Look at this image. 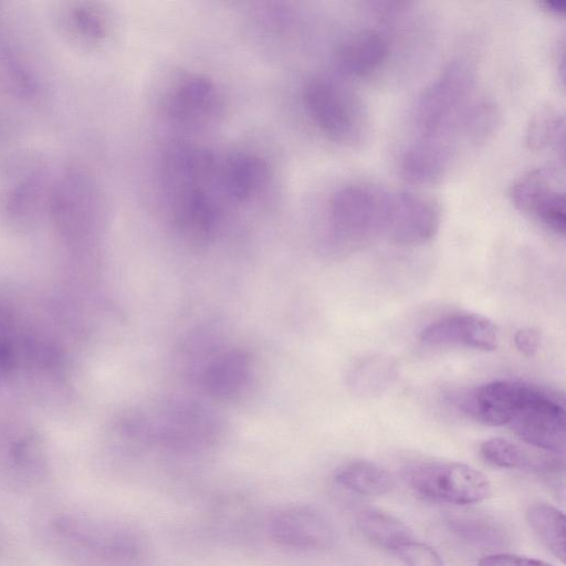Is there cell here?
<instances>
[{
    "mask_svg": "<svg viewBox=\"0 0 566 566\" xmlns=\"http://www.w3.org/2000/svg\"><path fill=\"white\" fill-rule=\"evenodd\" d=\"M48 528L54 545L72 557L122 564L142 552V542L129 527L84 513L54 514Z\"/></svg>",
    "mask_w": 566,
    "mask_h": 566,
    "instance_id": "obj_1",
    "label": "cell"
},
{
    "mask_svg": "<svg viewBox=\"0 0 566 566\" xmlns=\"http://www.w3.org/2000/svg\"><path fill=\"white\" fill-rule=\"evenodd\" d=\"M474 82V72L467 62L454 60L444 66L412 106L417 136L461 137V120L472 101Z\"/></svg>",
    "mask_w": 566,
    "mask_h": 566,
    "instance_id": "obj_2",
    "label": "cell"
},
{
    "mask_svg": "<svg viewBox=\"0 0 566 566\" xmlns=\"http://www.w3.org/2000/svg\"><path fill=\"white\" fill-rule=\"evenodd\" d=\"M302 97L312 122L332 140L359 146L367 138V108L360 96L342 81L315 76L306 82Z\"/></svg>",
    "mask_w": 566,
    "mask_h": 566,
    "instance_id": "obj_3",
    "label": "cell"
},
{
    "mask_svg": "<svg viewBox=\"0 0 566 566\" xmlns=\"http://www.w3.org/2000/svg\"><path fill=\"white\" fill-rule=\"evenodd\" d=\"M390 190L367 184L337 189L329 199L328 219L335 240L356 247L384 237Z\"/></svg>",
    "mask_w": 566,
    "mask_h": 566,
    "instance_id": "obj_4",
    "label": "cell"
},
{
    "mask_svg": "<svg viewBox=\"0 0 566 566\" xmlns=\"http://www.w3.org/2000/svg\"><path fill=\"white\" fill-rule=\"evenodd\" d=\"M403 476L416 493L449 504H475L491 494V483L486 475L460 462H416L403 470Z\"/></svg>",
    "mask_w": 566,
    "mask_h": 566,
    "instance_id": "obj_5",
    "label": "cell"
},
{
    "mask_svg": "<svg viewBox=\"0 0 566 566\" xmlns=\"http://www.w3.org/2000/svg\"><path fill=\"white\" fill-rule=\"evenodd\" d=\"M507 426L525 443L563 455L566 446L563 401L545 389L524 384L521 400Z\"/></svg>",
    "mask_w": 566,
    "mask_h": 566,
    "instance_id": "obj_6",
    "label": "cell"
},
{
    "mask_svg": "<svg viewBox=\"0 0 566 566\" xmlns=\"http://www.w3.org/2000/svg\"><path fill=\"white\" fill-rule=\"evenodd\" d=\"M512 203L557 234L566 229L565 193L557 186V171L553 167L534 169L509 189Z\"/></svg>",
    "mask_w": 566,
    "mask_h": 566,
    "instance_id": "obj_7",
    "label": "cell"
},
{
    "mask_svg": "<svg viewBox=\"0 0 566 566\" xmlns=\"http://www.w3.org/2000/svg\"><path fill=\"white\" fill-rule=\"evenodd\" d=\"M175 228L192 240H208L222 218L219 181L186 186L167 192Z\"/></svg>",
    "mask_w": 566,
    "mask_h": 566,
    "instance_id": "obj_8",
    "label": "cell"
},
{
    "mask_svg": "<svg viewBox=\"0 0 566 566\" xmlns=\"http://www.w3.org/2000/svg\"><path fill=\"white\" fill-rule=\"evenodd\" d=\"M440 224L436 203L409 191H391L385 235L402 245H417L431 240Z\"/></svg>",
    "mask_w": 566,
    "mask_h": 566,
    "instance_id": "obj_9",
    "label": "cell"
},
{
    "mask_svg": "<svg viewBox=\"0 0 566 566\" xmlns=\"http://www.w3.org/2000/svg\"><path fill=\"white\" fill-rule=\"evenodd\" d=\"M271 538L281 546L317 551L328 547L334 533L329 522L307 505H290L276 510L268 522Z\"/></svg>",
    "mask_w": 566,
    "mask_h": 566,
    "instance_id": "obj_10",
    "label": "cell"
},
{
    "mask_svg": "<svg viewBox=\"0 0 566 566\" xmlns=\"http://www.w3.org/2000/svg\"><path fill=\"white\" fill-rule=\"evenodd\" d=\"M221 106L216 83L203 74L178 78L166 94L164 109L176 124L199 127L216 116Z\"/></svg>",
    "mask_w": 566,
    "mask_h": 566,
    "instance_id": "obj_11",
    "label": "cell"
},
{
    "mask_svg": "<svg viewBox=\"0 0 566 566\" xmlns=\"http://www.w3.org/2000/svg\"><path fill=\"white\" fill-rule=\"evenodd\" d=\"M420 340L430 346H461L476 350H493L497 345V332L485 316L474 313H457L441 317L420 333Z\"/></svg>",
    "mask_w": 566,
    "mask_h": 566,
    "instance_id": "obj_12",
    "label": "cell"
},
{
    "mask_svg": "<svg viewBox=\"0 0 566 566\" xmlns=\"http://www.w3.org/2000/svg\"><path fill=\"white\" fill-rule=\"evenodd\" d=\"M455 151L452 139L416 136L401 153L400 172L412 184H434L449 170Z\"/></svg>",
    "mask_w": 566,
    "mask_h": 566,
    "instance_id": "obj_13",
    "label": "cell"
},
{
    "mask_svg": "<svg viewBox=\"0 0 566 566\" xmlns=\"http://www.w3.org/2000/svg\"><path fill=\"white\" fill-rule=\"evenodd\" d=\"M268 163L250 151H235L220 160L219 186L224 200L243 205L253 200L266 186Z\"/></svg>",
    "mask_w": 566,
    "mask_h": 566,
    "instance_id": "obj_14",
    "label": "cell"
},
{
    "mask_svg": "<svg viewBox=\"0 0 566 566\" xmlns=\"http://www.w3.org/2000/svg\"><path fill=\"white\" fill-rule=\"evenodd\" d=\"M390 40L376 29L359 30L338 46L339 71L353 77H367L381 70L390 55Z\"/></svg>",
    "mask_w": 566,
    "mask_h": 566,
    "instance_id": "obj_15",
    "label": "cell"
},
{
    "mask_svg": "<svg viewBox=\"0 0 566 566\" xmlns=\"http://www.w3.org/2000/svg\"><path fill=\"white\" fill-rule=\"evenodd\" d=\"M524 384L494 380L475 388L462 402L464 412L488 426H507L521 400Z\"/></svg>",
    "mask_w": 566,
    "mask_h": 566,
    "instance_id": "obj_16",
    "label": "cell"
},
{
    "mask_svg": "<svg viewBox=\"0 0 566 566\" xmlns=\"http://www.w3.org/2000/svg\"><path fill=\"white\" fill-rule=\"evenodd\" d=\"M482 458L499 468L552 472L559 468L557 455L531 451L503 438L485 440L480 446Z\"/></svg>",
    "mask_w": 566,
    "mask_h": 566,
    "instance_id": "obj_17",
    "label": "cell"
},
{
    "mask_svg": "<svg viewBox=\"0 0 566 566\" xmlns=\"http://www.w3.org/2000/svg\"><path fill=\"white\" fill-rule=\"evenodd\" d=\"M250 371L248 356L241 350L230 349L219 354L203 371V385L212 395L227 397L238 392L245 384Z\"/></svg>",
    "mask_w": 566,
    "mask_h": 566,
    "instance_id": "obj_18",
    "label": "cell"
},
{
    "mask_svg": "<svg viewBox=\"0 0 566 566\" xmlns=\"http://www.w3.org/2000/svg\"><path fill=\"white\" fill-rule=\"evenodd\" d=\"M356 524L363 536L371 544L391 552L415 539L411 530L402 521L380 510L360 511Z\"/></svg>",
    "mask_w": 566,
    "mask_h": 566,
    "instance_id": "obj_19",
    "label": "cell"
},
{
    "mask_svg": "<svg viewBox=\"0 0 566 566\" xmlns=\"http://www.w3.org/2000/svg\"><path fill=\"white\" fill-rule=\"evenodd\" d=\"M526 521L541 543L557 559L565 563V515L547 503H535L526 511Z\"/></svg>",
    "mask_w": 566,
    "mask_h": 566,
    "instance_id": "obj_20",
    "label": "cell"
},
{
    "mask_svg": "<svg viewBox=\"0 0 566 566\" xmlns=\"http://www.w3.org/2000/svg\"><path fill=\"white\" fill-rule=\"evenodd\" d=\"M335 481L342 488L360 495H381L394 486L390 474L370 461H354L340 468Z\"/></svg>",
    "mask_w": 566,
    "mask_h": 566,
    "instance_id": "obj_21",
    "label": "cell"
},
{
    "mask_svg": "<svg viewBox=\"0 0 566 566\" xmlns=\"http://www.w3.org/2000/svg\"><path fill=\"white\" fill-rule=\"evenodd\" d=\"M527 145L538 150L554 148L562 160L565 156V119L558 109L545 106L532 117L527 129Z\"/></svg>",
    "mask_w": 566,
    "mask_h": 566,
    "instance_id": "obj_22",
    "label": "cell"
},
{
    "mask_svg": "<svg viewBox=\"0 0 566 566\" xmlns=\"http://www.w3.org/2000/svg\"><path fill=\"white\" fill-rule=\"evenodd\" d=\"M499 123L500 112L494 102L486 97L474 98L462 117L461 136L471 145H481L494 134Z\"/></svg>",
    "mask_w": 566,
    "mask_h": 566,
    "instance_id": "obj_23",
    "label": "cell"
},
{
    "mask_svg": "<svg viewBox=\"0 0 566 566\" xmlns=\"http://www.w3.org/2000/svg\"><path fill=\"white\" fill-rule=\"evenodd\" d=\"M449 525L459 537L475 545L496 547L506 541L504 530L486 518L460 516L450 520Z\"/></svg>",
    "mask_w": 566,
    "mask_h": 566,
    "instance_id": "obj_24",
    "label": "cell"
},
{
    "mask_svg": "<svg viewBox=\"0 0 566 566\" xmlns=\"http://www.w3.org/2000/svg\"><path fill=\"white\" fill-rule=\"evenodd\" d=\"M392 377V365L381 357H368L359 361L350 375L352 386L363 392L381 389Z\"/></svg>",
    "mask_w": 566,
    "mask_h": 566,
    "instance_id": "obj_25",
    "label": "cell"
},
{
    "mask_svg": "<svg viewBox=\"0 0 566 566\" xmlns=\"http://www.w3.org/2000/svg\"><path fill=\"white\" fill-rule=\"evenodd\" d=\"M405 566H446L441 556L428 544L409 541L394 552Z\"/></svg>",
    "mask_w": 566,
    "mask_h": 566,
    "instance_id": "obj_26",
    "label": "cell"
},
{
    "mask_svg": "<svg viewBox=\"0 0 566 566\" xmlns=\"http://www.w3.org/2000/svg\"><path fill=\"white\" fill-rule=\"evenodd\" d=\"M478 566H553L544 560L515 554L497 553L484 556Z\"/></svg>",
    "mask_w": 566,
    "mask_h": 566,
    "instance_id": "obj_27",
    "label": "cell"
},
{
    "mask_svg": "<svg viewBox=\"0 0 566 566\" xmlns=\"http://www.w3.org/2000/svg\"><path fill=\"white\" fill-rule=\"evenodd\" d=\"M516 348L525 356H534L541 345V335L537 331L525 327L518 329L514 335Z\"/></svg>",
    "mask_w": 566,
    "mask_h": 566,
    "instance_id": "obj_28",
    "label": "cell"
},
{
    "mask_svg": "<svg viewBox=\"0 0 566 566\" xmlns=\"http://www.w3.org/2000/svg\"><path fill=\"white\" fill-rule=\"evenodd\" d=\"M15 365V352L13 346L0 339V380L7 377Z\"/></svg>",
    "mask_w": 566,
    "mask_h": 566,
    "instance_id": "obj_29",
    "label": "cell"
},
{
    "mask_svg": "<svg viewBox=\"0 0 566 566\" xmlns=\"http://www.w3.org/2000/svg\"><path fill=\"white\" fill-rule=\"evenodd\" d=\"M541 6L551 14L564 17L566 12V3L564 0H545Z\"/></svg>",
    "mask_w": 566,
    "mask_h": 566,
    "instance_id": "obj_30",
    "label": "cell"
},
{
    "mask_svg": "<svg viewBox=\"0 0 566 566\" xmlns=\"http://www.w3.org/2000/svg\"><path fill=\"white\" fill-rule=\"evenodd\" d=\"M8 325V316L6 312L0 307V333L7 327Z\"/></svg>",
    "mask_w": 566,
    "mask_h": 566,
    "instance_id": "obj_31",
    "label": "cell"
}]
</instances>
